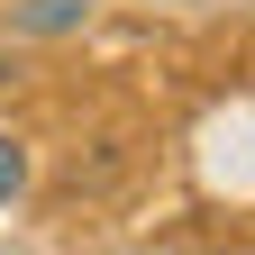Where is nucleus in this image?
Returning <instances> with one entry per match:
<instances>
[{
	"label": "nucleus",
	"mask_w": 255,
	"mask_h": 255,
	"mask_svg": "<svg viewBox=\"0 0 255 255\" xmlns=\"http://www.w3.org/2000/svg\"><path fill=\"white\" fill-rule=\"evenodd\" d=\"M82 18H91V0H18L9 9L18 37H64V27H82Z\"/></svg>",
	"instance_id": "nucleus-1"
},
{
	"label": "nucleus",
	"mask_w": 255,
	"mask_h": 255,
	"mask_svg": "<svg viewBox=\"0 0 255 255\" xmlns=\"http://www.w3.org/2000/svg\"><path fill=\"white\" fill-rule=\"evenodd\" d=\"M27 191V137H9V128H0V210H9Z\"/></svg>",
	"instance_id": "nucleus-2"
},
{
	"label": "nucleus",
	"mask_w": 255,
	"mask_h": 255,
	"mask_svg": "<svg viewBox=\"0 0 255 255\" xmlns=\"http://www.w3.org/2000/svg\"><path fill=\"white\" fill-rule=\"evenodd\" d=\"M0 91H9V46H0Z\"/></svg>",
	"instance_id": "nucleus-3"
}]
</instances>
